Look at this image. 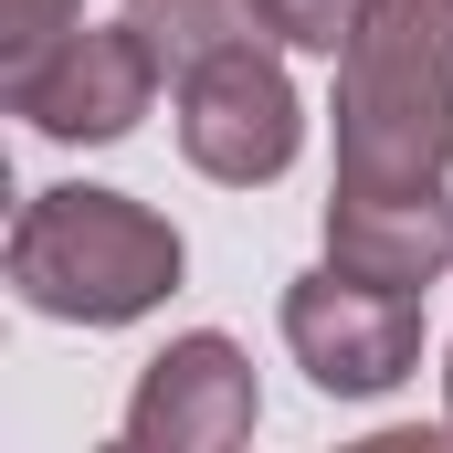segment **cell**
<instances>
[{
  "instance_id": "1",
  "label": "cell",
  "mask_w": 453,
  "mask_h": 453,
  "mask_svg": "<svg viewBox=\"0 0 453 453\" xmlns=\"http://www.w3.org/2000/svg\"><path fill=\"white\" fill-rule=\"evenodd\" d=\"M327 116L338 190H453V0H369Z\"/></svg>"
},
{
  "instance_id": "2",
  "label": "cell",
  "mask_w": 453,
  "mask_h": 453,
  "mask_svg": "<svg viewBox=\"0 0 453 453\" xmlns=\"http://www.w3.org/2000/svg\"><path fill=\"white\" fill-rule=\"evenodd\" d=\"M180 274H190V242L137 190L64 180V190H32L11 222V296L53 327H137L180 296Z\"/></svg>"
},
{
  "instance_id": "3",
  "label": "cell",
  "mask_w": 453,
  "mask_h": 453,
  "mask_svg": "<svg viewBox=\"0 0 453 453\" xmlns=\"http://www.w3.org/2000/svg\"><path fill=\"white\" fill-rule=\"evenodd\" d=\"M306 148V96L285 74V42H232L180 74V158L222 190H274Z\"/></svg>"
},
{
  "instance_id": "4",
  "label": "cell",
  "mask_w": 453,
  "mask_h": 453,
  "mask_svg": "<svg viewBox=\"0 0 453 453\" xmlns=\"http://www.w3.org/2000/svg\"><path fill=\"white\" fill-rule=\"evenodd\" d=\"M158 85H169L158 42L116 11V21H74L42 64L0 74V106L32 137H53V148H116V137H137V116L158 106Z\"/></svg>"
},
{
  "instance_id": "5",
  "label": "cell",
  "mask_w": 453,
  "mask_h": 453,
  "mask_svg": "<svg viewBox=\"0 0 453 453\" xmlns=\"http://www.w3.org/2000/svg\"><path fill=\"white\" fill-rule=\"evenodd\" d=\"M274 327H285L296 369L327 401H380V390H401L422 369V296L369 285V274H338V264L296 274L285 306H274Z\"/></svg>"
},
{
  "instance_id": "6",
  "label": "cell",
  "mask_w": 453,
  "mask_h": 453,
  "mask_svg": "<svg viewBox=\"0 0 453 453\" xmlns=\"http://www.w3.org/2000/svg\"><path fill=\"white\" fill-rule=\"evenodd\" d=\"M253 422H264V390H253V358L222 327L169 338L127 390V443L137 453H232V443H253Z\"/></svg>"
},
{
  "instance_id": "7",
  "label": "cell",
  "mask_w": 453,
  "mask_h": 453,
  "mask_svg": "<svg viewBox=\"0 0 453 453\" xmlns=\"http://www.w3.org/2000/svg\"><path fill=\"white\" fill-rule=\"evenodd\" d=\"M327 264L433 296L453 274V190H327Z\"/></svg>"
},
{
  "instance_id": "8",
  "label": "cell",
  "mask_w": 453,
  "mask_h": 453,
  "mask_svg": "<svg viewBox=\"0 0 453 453\" xmlns=\"http://www.w3.org/2000/svg\"><path fill=\"white\" fill-rule=\"evenodd\" d=\"M127 21L158 42L169 85H180L190 64H211V53H232V42H253V32H264V11H253V0H127Z\"/></svg>"
},
{
  "instance_id": "9",
  "label": "cell",
  "mask_w": 453,
  "mask_h": 453,
  "mask_svg": "<svg viewBox=\"0 0 453 453\" xmlns=\"http://www.w3.org/2000/svg\"><path fill=\"white\" fill-rule=\"evenodd\" d=\"M253 11H264V42H285V53H338L369 0H253Z\"/></svg>"
},
{
  "instance_id": "10",
  "label": "cell",
  "mask_w": 453,
  "mask_h": 453,
  "mask_svg": "<svg viewBox=\"0 0 453 453\" xmlns=\"http://www.w3.org/2000/svg\"><path fill=\"white\" fill-rule=\"evenodd\" d=\"M85 21V0H0V74H21V64H42L64 32Z\"/></svg>"
},
{
  "instance_id": "11",
  "label": "cell",
  "mask_w": 453,
  "mask_h": 453,
  "mask_svg": "<svg viewBox=\"0 0 453 453\" xmlns=\"http://www.w3.org/2000/svg\"><path fill=\"white\" fill-rule=\"evenodd\" d=\"M443 422H453V348H443Z\"/></svg>"
}]
</instances>
